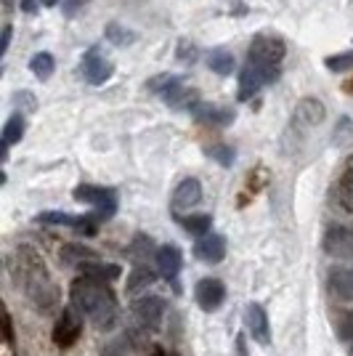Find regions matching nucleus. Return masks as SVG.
Instances as JSON below:
<instances>
[{
  "label": "nucleus",
  "mask_w": 353,
  "mask_h": 356,
  "mask_svg": "<svg viewBox=\"0 0 353 356\" xmlns=\"http://www.w3.org/2000/svg\"><path fill=\"white\" fill-rule=\"evenodd\" d=\"M345 90H348V93H353V80L348 83V86H345Z\"/></svg>",
  "instance_id": "obj_42"
},
{
  "label": "nucleus",
  "mask_w": 353,
  "mask_h": 356,
  "mask_svg": "<svg viewBox=\"0 0 353 356\" xmlns=\"http://www.w3.org/2000/svg\"><path fill=\"white\" fill-rule=\"evenodd\" d=\"M338 338L340 341H351L353 343V312L340 316L338 322Z\"/></svg>",
  "instance_id": "obj_35"
},
{
  "label": "nucleus",
  "mask_w": 353,
  "mask_h": 356,
  "mask_svg": "<svg viewBox=\"0 0 353 356\" xmlns=\"http://www.w3.org/2000/svg\"><path fill=\"white\" fill-rule=\"evenodd\" d=\"M11 24H6V27H3V38H0V54H6V51H8V45H11Z\"/></svg>",
  "instance_id": "obj_36"
},
{
  "label": "nucleus",
  "mask_w": 353,
  "mask_h": 356,
  "mask_svg": "<svg viewBox=\"0 0 353 356\" xmlns=\"http://www.w3.org/2000/svg\"><path fill=\"white\" fill-rule=\"evenodd\" d=\"M151 250H154V242H151L149 237H144V234H138V237L131 242V248H128V255H131L136 264H144Z\"/></svg>",
  "instance_id": "obj_29"
},
{
  "label": "nucleus",
  "mask_w": 353,
  "mask_h": 356,
  "mask_svg": "<svg viewBox=\"0 0 353 356\" xmlns=\"http://www.w3.org/2000/svg\"><path fill=\"white\" fill-rule=\"evenodd\" d=\"M287 54V45L277 35H255L247 48V64L261 74L265 86L274 83L281 72V61Z\"/></svg>",
  "instance_id": "obj_3"
},
{
  "label": "nucleus",
  "mask_w": 353,
  "mask_h": 356,
  "mask_svg": "<svg viewBox=\"0 0 353 356\" xmlns=\"http://www.w3.org/2000/svg\"><path fill=\"white\" fill-rule=\"evenodd\" d=\"M178 86H183V77H178V74H170V72L157 74V77H151V80L147 83V88L151 90V93H160L162 99H165L170 90H176Z\"/></svg>",
  "instance_id": "obj_26"
},
{
  "label": "nucleus",
  "mask_w": 353,
  "mask_h": 356,
  "mask_svg": "<svg viewBox=\"0 0 353 356\" xmlns=\"http://www.w3.org/2000/svg\"><path fill=\"white\" fill-rule=\"evenodd\" d=\"M194 298H197V306L202 312H218L223 306V300H226V284L221 280L205 277L194 287Z\"/></svg>",
  "instance_id": "obj_10"
},
{
  "label": "nucleus",
  "mask_w": 353,
  "mask_h": 356,
  "mask_svg": "<svg viewBox=\"0 0 353 356\" xmlns=\"http://www.w3.org/2000/svg\"><path fill=\"white\" fill-rule=\"evenodd\" d=\"M327 118V109L319 99H300L293 112V122H290V131H311L316 125H322Z\"/></svg>",
  "instance_id": "obj_9"
},
{
  "label": "nucleus",
  "mask_w": 353,
  "mask_h": 356,
  "mask_svg": "<svg viewBox=\"0 0 353 356\" xmlns=\"http://www.w3.org/2000/svg\"><path fill=\"white\" fill-rule=\"evenodd\" d=\"M80 271L85 274V277H93V280H101V282H112V280H117L120 277V266L117 264H101L99 258H90L85 261Z\"/></svg>",
  "instance_id": "obj_20"
},
{
  "label": "nucleus",
  "mask_w": 353,
  "mask_h": 356,
  "mask_svg": "<svg viewBox=\"0 0 353 356\" xmlns=\"http://www.w3.org/2000/svg\"><path fill=\"white\" fill-rule=\"evenodd\" d=\"M329 290L345 300L353 303V266H338L329 271Z\"/></svg>",
  "instance_id": "obj_17"
},
{
  "label": "nucleus",
  "mask_w": 353,
  "mask_h": 356,
  "mask_svg": "<svg viewBox=\"0 0 353 356\" xmlns=\"http://www.w3.org/2000/svg\"><path fill=\"white\" fill-rule=\"evenodd\" d=\"M83 335V314L74 309L69 303V309H64L56 319V327H54V343L59 348H69L77 343V338Z\"/></svg>",
  "instance_id": "obj_6"
},
{
  "label": "nucleus",
  "mask_w": 353,
  "mask_h": 356,
  "mask_svg": "<svg viewBox=\"0 0 353 356\" xmlns=\"http://www.w3.org/2000/svg\"><path fill=\"white\" fill-rule=\"evenodd\" d=\"M178 221H181V226H183L189 234H194V237H205V234H210V229H213V218H210L207 213H197V216H181Z\"/></svg>",
  "instance_id": "obj_24"
},
{
  "label": "nucleus",
  "mask_w": 353,
  "mask_h": 356,
  "mask_svg": "<svg viewBox=\"0 0 353 356\" xmlns=\"http://www.w3.org/2000/svg\"><path fill=\"white\" fill-rule=\"evenodd\" d=\"M265 83L261 80V74L252 70L250 64H245L239 70V102H250L258 90L263 88Z\"/></svg>",
  "instance_id": "obj_18"
},
{
  "label": "nucleus",
  "mask_w": 353,
  "mask_h": 356,
  "mask_svg": "<svg viewBox=\"0 0 353 356\" xmlns=\"http://www.w3.org/2000/svg\"><path fill=\"white\" fill-rule=\"evenodd\" d=\"M30 70L38 80H51V74H54V70H56V59H54V54H48V51L35 54L32 61H30Z\"/></svg>",
  "instance_id": "obj_25"
},
{
  "label": "nucleus",
  "mask_w": 353,
  "mask_h": 356,
  "mask_svg": "<svg viewBox=\"0 0 353 356\" xmlns=\"http://www.w3.org/2000/svg\"><path fill=\"white\" fill-rule=\"evenodd\" d=\"M22 136H24V118L16 112L3 125V154H8V149L14 147V144H19Z\"/></svg>",
  "instance_id": "obj_22"
},
{
  "label": "nucleus",
  "mask_w": 353,
  "mask_h": 356,
  "mask_svg": "<svg viewBox=\"0 0 353 356\" xmlns=\"http://www.w3.org/2000/svg\"><path fill=\"white\" fill-rule=\"evenodd\" d=\"M338 200H340V205L348 210V213H353V170H348L345 176L340 178Z\"/></svg>",
  "instance_id": "obj_30"
},
{
  "label": "nucleus",
  "mask_w": 353,
  "mask_h": 356,
  "mask_svg": "<svg viewBox=\"0 0 353 356\" xmlns=\"http://www.w3.org/2000/svg\"><path fill=\"white\" fill-rule=\"evenodd\" d=\"M154 264H157V271H160L165 280H176L183 258H181V250H178L176 245H162L154 252Z\"/></svg>",
  "instance_id": "obj_16"
},
{
  "label": "nucleus",
  "mask_w": 353,
  "mask_h": 356,
  "mask_svg": "<svg viewBox=\"0 0 353 356\" xmlns=\"http://www.w3.org/2000/svg\"><path fill=\"white\" fill-rule=\"evenodd\" d=\"M245 327L250 332V338L261 346L271 343V325H268V314L261 303H247L245 309Z\"/></svg>",
  "instance_id": "obj_11"
},
{
  "label": "nucleus",
  "mask_w": 353,
  "mask_h": 356,
  "mask_svg": "<svg viewBox=\"0 0 353 356\" xmlns=\"http://www.w3.org/2000/svg\"><path fill=\"white\" fill-rule=\"evenodd\" d=\"M6 341H14V322H11V314L6 312Z\"/></svg>",
  "instance_id": "obj_38"
},
{
  "label": "nucleus",
  "mask_w": 353,
  "mask_h": 356,
  "mask_svg": "<svg viewBox=\"0 0 353 356\" xmlns=\"http://www.w3.org/2000/svg\"><path fill=\"white\" fill-rule=\"evenodd\" d=\"M165 102L173 106V109H192L197 104V90H189L186 86H178L176 90H170L165 96Z\"/></svg>",
  "instance_id": "obj_28"
},
{
  "label": "nucleus",
  "mask_w": 353,
  "mask_h": 356,
  "mask_svg": "<svg viewBox=\"0 0 353 356\" xmlns=\"http://www.w3.org/2000/svg\"><path fill=\"white\" fill-rule=\"evenodd\" d=\"M202 202V184L197 178H183L173 189V200H170V208L173 213H183V210H192Z\"/></svg>",
  "instance_id": "obj_13"
},
{
  "label": "nucleus",
  "mask_w": 353,
  "mask_h": 356,
  "mask_svg": "<svg viewBox=\"0 0 353 356\" xmlns=\"http://www.w3.org/2000/svg\"><path fill=\"white\" fill-rule=\"evenodd\" d=\"M194 255L205 264H221L226 258V237L221 234H205L194 242Z\"/></svg>",
  "instance_id": "obj_15"
},
{
  "label": "nucleus",
  "mask_w": 353,
  "mask_h": 356,
  "mask_svg": "<svg viewBox=\"0 0 353 356\" xmlns=\"http://www.w3.org/2000/svg\"><path fill=\"white\" fill-rule=\"evenodd\" d=\"M85 3H88V0H64V14L72 16L74 11H77L80 6H85Z\"/></svg>",
  "instance_id": "obj_37"
},
{
  "label": "nucleus",
  "mask_w": 353,
  "mask_h": 356,
  "mask_svg": "<svg viewBox=\"0 0 353 356\" xmlns=\"http://www.w3.org/2000/svg\"><path fill=\"white\" fill-rule=\"evenodd\" d=\"M11 274H14L16 287L24 293L38 312L51 314L59 309V287L54 282L51 271L45 268L43 258L38 255L35 248L30 245H19L11 258Z\"/></svg>",
  "instance_id": "obj_1"
},
{
  "label": "nucleus",
  "mask_w": 353,
  "mask_h": 356,
  "mask_svg": "<svg viewBox=\"0 0 353 356\" xmlns=\"http://www.w3.org/2000/svg\"><path fill=\"white\" fill-rule=\"evenodd\" d=\"M40 223H48V226H69L80 234H93L96 226L101 223V218L93 213V216H72V213H59V210H45L38 216Z\"/></svg>",
  "instance_id": "obj_8"
},
{
  "label": "nucleus",
  "mask_w": 353,
  "mask_h": 356,
  "mask_svg": "<svg viewBox=\"0 0 353 356\" xmlns=\"http://www.w3.org/2000/svg\"><path fill=\"white\" fill-rule=\"evenodd\" d=\"M22 11L35 14V11H38V3H35V0H22Z\"/></svg>",
  "instance_id": "obj_39"
},
{
  "label": "nucleus",
  "mask_w": 353,
  "mask_h": 356,
  "mask_svg": "<svg viewBox=\"0 0 353 356\" xmlns=\"http://www.w3.org/2000/svg\"><path fill=\"white\" fill-rule=\"evenodd\" d=\"M322 248L338 261H353V226H329L324 232Z\"/></svg>",
  "instance_id": "obj_7"
},
{
  "label": "nucleus",
  "mask_w": 353,
  "mask_h": 356,
  "mask_svg": "<svg viewBox=\"0 0 353 356\" xmlns=\"http://www.w3.org/2000/svg\"><path fill=\"white\" fill-rule=\"evenodd\" d=\"M165 312H167V303H165L160 296H144V298H138V300H133V306H131L133 330H138V332H144V335L157 332L162 327Z\"/></svg>",
  "instance_id": "obj_4"
},
{
  "label": "nucleus",
  "mask_w": 353,
  "mask_h": 356,
  "mask_svg": "<svg viewBox=\"0 0 353 356\" xmlns=\"http://www.w3.org/2000/svg\"><path fill=\"white\" fill-rule=\"evenodd\" d=\"M234 64H236L234 54H231V51H226V48H215V51L207 56V67H210L215 74H223V77L234 72Z\"/></svg>",
  "instance_id": "obj_23"
},
{
  "label": "nucleus",
  "mask_w": 353,
  "mask_h": 356,
  "mask_svg": "<svg viewBox=\"0 0 353 356\" xmlns=\"http://www.w3.org/2000/svg\"><path fill=\"white\" fill-rule=\"evenodd\" d=\"M197 56H199V51H197V45H192L189 40H181L178 43V54L176 59L181 61V64H192V61H197Z\"/></svg>",
  "instance_id": "obj_34"
},
{
  "label": "nucleus",
  "mask_w": 353,
  "mask_h": 356,
  "mask_svg": "<svg viewBox=\"0 0 353 356\" xmlns=\"http://www.w3.org/2000/svg\"><path fill=\"white\" fill-rule=\"evenodd\" d=\"M3 6H6V8H11V6H14V0H3Z\"/></svg>",
  "instance_id": "obj_41"
},
{
  "label": "nucleus",
  "mask_w": 353,
  "mask_h": 356,
  "mask_svg": "<svg viewBox=\"0 0 353 356\" xmlns=\"http://www.w3.org/2000/svg\"><path fill=\"white\" fill-rule=\"evenodd\" d=\"M207 154H210L215 163H221L223 168L234 165V149L226 147V144H215V147H210V149H207Z\"/></svg>",
  "instance_id": "obj_32"
},
{
  "label": "nucleus",
  "mask_w": 353,
  "mask_h": 356,
  "mask_svg": "<svg viewBox=\"0 0 353 356\" xmlns=\"http://www.w3.org/2000/svg\"><path fill=\"white\" fill-rule=\"evenodd\" d=\"M69 303L96 330H112V327L117 325V298L112 293V287L101 282V280H93V277H85V274L77 277L69 284Z\"/></svg>",
  "instance_id": "obj_2"
},
{
  "label": "nucleus",
  "mask_w": 353,
  "mask_h": 356,
  "mask_svg": "<svg viewBox=\"0 0 353 356\" xmlns=\"http://www.w3.org/2000/svg\"><path fill=\"white\" fill-rule=\"evenodd\" d=\"M112 74H115V64L109 59H104L99 54V48H90L88 54L83 56V77L88 80L90 86H101Z\"/></svg>",
  "instance_id": "obj_12"
},
{
  "label": "nucleus",
  "mask_w": 353,
  "mask_h": 356,
  "mask_svg": "<svg viewBox=\"0 0 353 356\" xmlns=\"http://www.w3.org/2000/svg\"><path fill=\"white\" fill-rule=\"evenodd\" d=\"M59 258H61V264H64V266H83L85 261H90V258H99V255L90 250V248H85V245L69 242V245H64V248H61Z\"/></svg>",
  "instance_id": "obj_21"
},
{
  "label": "nucleus",
  "mask_w": 353,
  "mask_h": 356,
  "mask_svg": "<svg viewBox=\"0 0 353 356\" xmlns=\"http://www.w3.org/2000/svg\"><path fill=\"white\" fill-rule=\"evenodd\" d=\"M74 200L83 202V205H90L96 210V216L106 221L115 216L117 210V192L115 189H106V186H93V184H80L74 189Z\"/></svg>",
  "instance_id": "obj_5"
},
{
  "label": "nucleus",
  "mask_w": 353,
  "mask_h": 356,
  "mask_svg": "<svg viewBox=\"0 0 353 356\" xmlns=\"http://www.w3.org/2000/svg\"><path fill=\"white\" fill-rule=\"evenodd\" d=\"M104 35H106L109 43L120 45V48H125V45H131L133 40H136V32L128 30V27H122L120 22H109V24L104 27Z\"/></svg>",
  "instance_id": "obj_27"
},
{
  "label": "nucleus",
  "mask_w": 353,
  "mask_h": 356,
  "mask_svg": "<svg viewBox=\"0 0 353 356\" xmlns=\"http://www.w3.org/2000/svg\"><path fill=\"white\" fill-rule=\"evenodd\" d=\"M324 64H327V70H332V72H345V70L353 67V51H345V54H338V56H327Z\"/></svg>",
  "instance_id": "obj_31"
},
{
  "label": "nucleus",
  "mask_w": 353,
  "mask_h": 356,
  "mask_svg": "<svg viewBox=\"0 0 353 356\" xmlns=\"http://www.w3.org/2000/svg\"><path fill=\"white\" fill-rule=\"evenodd\" d=\"M192 115L197 122L213 125V128H226V125L234 122V112L229 106H218V104H202V102H197L192 106Z\"/></svg>",
  "instance_id": "obj_14"
},
{
  "label": "nucleus",
  "mask_w": 353,
  "mask_h": 356,
  "mask_svg": "<svg viewBox=\"0 0 353 356\" xmlns=\"http://www.w3.org/2000/svg\"><path fill=\"white\" fill-rule=\"evenodd\" d=\"M40 3H43V6H48V8H51V6H56L59 0H40Z\"/></svg>",
  "instance_id": "obj_40"
},
{
  "label": "nucleus",
  "mask_w": 353,
  "mask_h": 356,
  "mask_svg": "<svg viewBox=\"0 0 353 356\" xmlns=\"http://www.w3.org/2000/svg\"><path fill=\"white\" fill-rule=\"evenodd\" d=\"M131 338H117V341L106 343L101 348V356H131Z\"/></svg>",
  "instance_id": "obj_33"
},
{
  "label": "nucleus",
  "mask_w": 353,
  "mask_h": 356,
  "mask_svg": "<svg viewBox=\"0 0 353 356\" xmlns=\"http://www.w3.org/2000/svg\"><path fill=\"white\" fill-rule=\"evenodd\" d=\"M154 282H157V271H151V268L144 266V264H136V268L128 274V284H125V290H128L131 296H136V293H141V290L151 287Z\"/></svg>",
  "instance_id": "obj_19"
}]
</instances>
